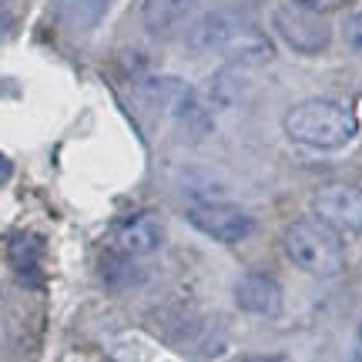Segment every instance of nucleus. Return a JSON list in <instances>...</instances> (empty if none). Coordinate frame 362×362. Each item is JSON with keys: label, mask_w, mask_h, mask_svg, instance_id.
Wrapping results in <instances>:
<instances>
[{"label": "nucleus", "mask_w": 362, "mask_h": 362, "mask_svg": "<svg viewBox=\"0 0 362 362\" xmlns=\"http://www.w3.org/2000/svg\"><path fill=\"white\" fill-rule=\"evenodd\" d=\"M285 134L302 148H315V151H336L342 144L356 138V115L346 104L329 101V98H309L288 107L282 117Z\"/></svg>", "instance_id": "1"}, {"label": "nucleus", "mask_w": 362, "mask_h": 362, "mask_svg": "<svg viewBox=\"0 0 362 362\" xmlns=\"http://www.w3.org/2000/svg\"><path fill=\"white\" fill-rule=\"evenodd\" d=\"M188 44L194 51H221L228 54L232 61H272V44L262 34L259 27H252L242 17H228V13H205L198 17L188 30Z\"/></svg>", "instance_id": "2"}, {"label": "nucleus", "mask_w": 362, "mask_h": 362, "mask_svg": "<svg viewBox=\"0 0 362 362\" xmlns=\"http://www.w3.org/2000/svg\"><path fill=\"white\" fill-rule=\"evenodd\" d=\"M282 248L288 262L315 279H336L346 269V248L329 225L319 218H298L282 232Z\"/></svg>", "instance_id": "3"}, {"label": "nucleus", "mask_w": 362, "mask_h": 362, "mask_svg": "<svg viewBox=\"0 0 362 362\" xmlns=\"http://www.w3.org/2000/svg\"><path fill=\"white\" fill-rule=\"evenodd\" d=\"M312 215L336 235H362V188L352 181H329L315 188Z\"/></svg>", "instance_id": "4"}, {"label": "nucleus", "mask_w": 362, "mask_h": 362, "mask_svg": "<svg viewBox=\"0 0 362 362\" xmlns=\"http://www.w3.org/2000/svg\"><path fill=\"white\" fill-rule=\"evenodd\" d=\"M272 24H275V34L298 54H322L329 47V40H332V27L325 21V13L305 11L298 4L279 7Z\"/></svg>", "instance_id": "5"}, {"label": "nucleus", "mask_w": 362, "mask_h": 362, "mask_svg": "<svg viewBox=\"0 0 362 362\" xmlns=\"http://www.w3.org/2000/svg\"><path fill=\"white\" fill-rule=\"evenodd\" d=\"M188 221L194 228L215 242H225V245H235L248 235L255 232V221L245 208L232 205V202H198V205L188 208Z\"/></svg>", "instance_id": "6"}, {"label": "nucleus", "mask_w": 362, "mask_h": 362, "mask_svg": "<svg viewBox=\"0 0 362 362\" xmlns=\"http://www.w3.org/2000/svg\"><path fill=\"white\" fill-rule=\"evenodd\" d=\"M235 305L248 315H262V319H272L282 312V288L272 275H259L252 272L242 282L235 285Z\"/></svg>", "instance_id": "7"}, {"label": "nucleus", "mask_w": 362, "mask_h": 362, "mask_svg": "<svg viewBox=\"0 0 362 362\" xmlns=\"http://www.w3.org/2000/svg\"><path fill=\"white\" fill-rule=\"evenodd\" d=\"M138 98L144 104H151L158 111H168L175 121H178L188 107L198 104V94H194L185 81H175V78H151L144 81L141 88H138Z\"/></svg>", "instance_id": "8"}, {"label": "nucleus", "mask_w": 362, "mask_h": 362, "mask_svg": "<svg viewBox=\"0 0 362 362\" xmlns=\"http://www.w3.org/2000/svg\"><path fill=\"white\" fill-rule=\"evenodd\" d=\"M161 242H165V225L151 211H141L117 228V245L128 255H151Z\"/></svg>", "instance_id": "9"}, {"label": "nucleus", "mask_w": 362, "mask_h": 362, "mask_svg": "<svg viewBox=\"0 0 362 362\" xmlns=\"http://www.w3.org/2000/svg\"><path fill=\"white\" fill-rule=\"evenodd\" d=\"M192 4L194 0H144V7H141L144 27L151 34H168L171 27L192 11Z\"/></svg>", "instance_id": "10"}, {"label": "nucleus", "mask_w": 362, "mask_h": 362, "mask_svg": "<svg viewBox=\"0 0 362 362\" xmlns=\"http://www.w3.org/2000/svg\"><path fill=\"white\" fill-rule=\"evenodd\" d=\"M57 11H61L67 27L90 30V27L101 24L104 11H107V0H57Z\"/></svg>", "instance_id": "11"}, {"label": "nucleus", "mask_w": 362, "mask_h": 362, "mask_svg": "<svg viewBox=\"0 0 362 362\" xmlns=\"http://www.w3.org/2000/svg\"><path fill=\"white\" fill-rule=\"evenodd\" d=\"M11 255H13V269L34 282V279H37V255H34V242L24 238V235H17V238L11 242Z\"/></svg>", "instance_id": "12"}, {"label": "nucleus", "mask_w": 362, "mask_h": 362, "mask_svg": "<svg viewBox=\"0 0 362 362\" xmlns=\"http://www.w3.org/2000/svg\"><path fill=\"white\" fill-rule=\"evenodd\" d=\"M292 4L305 7V11H315V13H336V11H342L349 0H292Z\"/></svg>", "instance_id": "13"}, {"label": "nucleus", "mask_w": 362, "mask_h": 362, "mask_svg": "<svg viewBox=\"0 0 362 362\" xmlns=\"http://www.w3.org/2000/svg\"><path fill=\"white\" fill-rule=\"evenodd\" d=\"M346 44L356 54H362V13H352L349 21H346Z\"/></svg>", "instance_id": "14"}, {"label": "nucleus", "mask_w": 362, "mask_h": 362, "mask_svg": "<svg viewBox=\"0 0 362 362\" xmlns=\"http://www.w3.org/2000/svg\"><path fill=\"white\" fill-rule=\"evenodd\" d=\"M13 30V13L4 7V0H0V37H7Z\"/></svg>", "instance_id": "15"}, {"label": "nucleus", "mask_w": 362, "mask_h": 362, "mask_svg": "<svg viewBox=\"0 0 362 362\" xmlns=\"http://www.w3.org/2000/svg\"><path fill=\"white\" fill-rule=\"evenodd\" d=\"M352 362H362V322L356 329V339H352Z\"/></svg>", "instance_id": "16"}, {"label": "nucleus", "mask_w": 362, "mask_h": 362, "mask_svg": "<svg viewBox=\"0 0 362 362\" xmlns=\"http://www.w3.org/2000/svg\"><path fill=\"white\" fill-rule=\"evenodd\" d=\"M11 171H13L11 158H7V155H0V185H7V178H11Z\"/></svg>", "instance_id": "17"}]
</instances>
